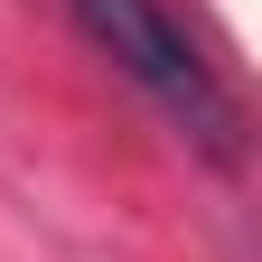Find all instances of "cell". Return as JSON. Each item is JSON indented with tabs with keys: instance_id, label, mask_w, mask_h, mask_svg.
<instances>
[{
	"instance_id": "cell-1",
	"label": "cell",
	"mask_w": 262,
	"mask_h": 262,
	"mask_svg": "<svg viewBox=\"0 0 262 262\" xmlns=\"http://www.w3.org/2000/svg\"><path fill=\"white\" fill-rule=\"evenodd\" d=\"M66 19H75V28H84V38L103 47V56H113L122 75L178 122V131H187L196 150H215V159L244 150V113H234V94H225L215 56L169 19V0H66Z\"/></svg>"
}]
</instances>
